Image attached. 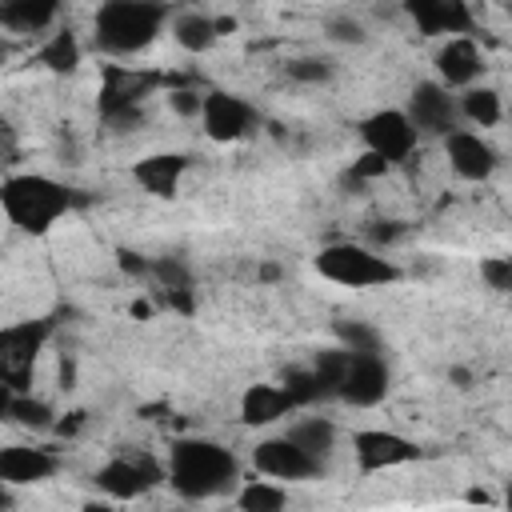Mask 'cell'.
Segmentation results:
<instances>
[{
	"label": "cell",
	"instance_id": "6da1fadb",
	"mask_svg": "<svg viewBox=\"0 0 512 512\" xmlns=\"http://www.w3.org/2000/svg\"><path fill=\"white\" fill-rule=\"evenodd\" d=\"M240 480V460L232 448L208 436H184L168 448L164 484L180 500H212Z\"/></svg>",
	"mask_w": 512,
	"mask_h": 512
},
{
	"label": "cell",
	"instance_id": "7a4b0ae2",
	"mask_svg": "<svg viewBox=\"0 0 512 512\" xmlns=\"http://www.w3.org/2000/svg\"><path fill=\"white\" fill-rule=\"evenodd\" d=\"M80 204L76 188L48 172H12L0 180V212L24 236L52 232Z\"/></svg>",
	"mask_w": 512,
	"mask_h": 512
},
{
	"label": "cell",
	"instance_id": "3957f363",
	"mask_svg": "<svg viewBox=\"0 0 512 512\" xmlns=\"http://www.w3.org/2000/svg\"><path fill=\"white\" fill-rule=\"evenodd\" d=\"M168 0H100L92 12V44L104 56H140L168 32Z\"/></svg>",
	"mask_w": 512,
	"mask_h": 512
},
{
	"label": "cell",
	"instance_id": "277c9868",
	"mask_svg": "<svg viewBox=\"0 0 512 512\" xmlns=\"http://www.w3.org/2000/svg\"><path fill=\"white\" fill-rule=\"evenodd\" d=\"M312 268L324 280L340 284V288H384V284H396L400 280V268L384 252H376L368 244H352V240L324 244L312 256Z\"/></svg>",
	"mask_w": 512,
	"mask_h": 512
},
{
	"label": "cell",
	"instance_id": "5b68a950",
	"mask_svg": "<svg viewBox=\"0 0 512 512\" xmlns=\"http://www.w3.org/2000/svg\"><path fill=\"white\" fill-rule=\"evenodd\" d=\"M48 336H52L48 316L0 324V384H8L12 392H28Z\"/></svg>",
	"mask_w": 512,
	"mask_h": 512
},
{
	"label": "cell",
	"instance_id": "8992f818",
	"mask_svg": "<svg viewBox=\"0 0 512 512\" xmlns=\"http://www.w3.org/2000/svg\"><path fill=\"white\" fill-rule=\"evenodd\" d=\"M164 84L160 72H136L128 64H104L100 68V92H96V112L104 124H128L136 120L140 104Z\"/></svg>",
	"mask_w": 512,
	"mask_h": 512
},
{
	"label": "cell",
	"instance_id": "52a82bcc",
	"mask_svg": "<svg viewBox=\"0 0 512 512\" xmlns=\"http://www.w3.org/2000/svg\"><path fill=\"white\" fill-rule=\"evenodd\" d=\"M196 120H200V128H204V136H208L212 144H236V140H244V136L256 132L260 112H256L240 92L212 88V92H204Z\"/></svg>",
	"mask_w": 512,
	"mask_h": 512
},
{
	"label": "cell",
	"instance_id": "ba28073f",
	"mask_svg": "<svg viewBox=\"0 0 512 512\" xmlns=\"http://www.w3.org/2000/svg\"><path fill=\"white\" fill-rule=\"evenodd\" d=\"M360 144H364L368 152L384 156L392 168H400V164L412 160L420 136H416L412 120L404 116V108H376V112H368V116L360 120Z\"/></svg>",
	"mask_w": 512,
	"mask_h": 512
},
{
	"label": "cell",
	"instance_id": "9c48e42d",
	"mask_svg": "<svg viewBox=\"0 0 512 512\" xmlns=\"http://www.w3.org/2000/svg\"><path fill=\"white\" fill-rule=\"evenodd\" d=\"M92 480L112 500H140L144 492H152L164 480V468L144 452H120V456L104 460Z\"/></svg>",
	"mask_w": 512,
	"mask_h": 512
},
{
	"label": "cell",
	"instance_id": "30bf717a",
	"mask_svg": "<svg viewBox=\"0 0 512 512\" xmlns=\"http://www.w3.org/2000/svg\"><path fill=\"white\" fill-rule=\"evenodd\" d=\"M388 392H392V368H388L384 352H348L336 396L352 408H376Z\"/></svg>",
	"mask_w": 512,
	"mask_h": 512
},
{
	"label": "cell",
	"instance_id": "8fae6325",
	"mask_svg": "<svg viewBox=\"0 0 512 512\" xmlns=\"http://www.w3.org/2000/svg\"><path fill=\"white\" fill-rule=\"evenodd\" d=\"M352 460L364 476H372V472H392V468L420 460V448L412 436L396 428H360L352 432Z\"/></svg>",
	"mask_w": 512,
	"mask_h": 512
},
{
	"label": "cell",
	"instance_id": "7c38bea8",
	"mask_svg": "<svg viewBox=\"0 0 512 512\" xmlns=\"http://www.w3.org/2000/svg\"><path fill=\"white\" fill-rule=\"evenodd\" d=\"M252 468H256V476L292 484V480H316V476L324 472V460L308 456L296 440H288V436L280 432V436L256 440V448H252Z\"/></svg>",
	"mask_w": 512,
	"mask_h": 512
},
{
	"label": "cell",
	"instance_id": "4fadbf2b",
	"mask_svg": "<svg viewBox=\"0 0 512 512\" xmlns=\"http://www.w3.org/2000/svg\"><path fill=\"white\" fill-rule=\"evenodd\" d=\"M404 116L412 120L416 136H436V140L460 124L456 96H452V88H444L440 80H416L412 92H408Z\"/></svg>",
	"mask_w": 512,
	"mask_h": 512
},
{
	"label": "cell",
	"instance_id": "5bb4252c",
	"mask_svg": "<svg viewBox=\"0 0 512 512\" xmlns=\"http://www.w3.org/2000/svg\"><path fill=\"white\" fill-rule=\"evenodd\" d=\"M400 8L412 20V28L428 40L472 36L476 32V16H472L468 0H400Z\"/></svg>",
	"mask_w": 512,
	"mask_h": 512
},
{
	"label": "cell",
	"instance_id": "9a60e30c",
	"mask_svg": "<svg viewBox=\"0 0 512 512\" xmlns=\"http://www.w3.org/2000/svg\"><path fill=\"white\" fill-rule=\"evenodd\" d=\"M440 144H444L448 168H452L460 180H468V184H484V180L500 168V156H496V148L488 144L484 132H472V128H460V124H456L452 132L440 136Z\"/></svg>",
	"mask_w": 512,
	"mask_h": 512
},
{
	"label": "cell",
	"instance_id": "2e32d148",
	"mask_svg": "<svg viewBox=\"0 0 512 512\" xmlns=\"http://www.w3.org/2000/svg\"><path fill=\"white\" fill-rule=\"evenodd\" d=\"M432 68H436V80L444 88L460 92L484 76V52L472 36H444L440 48L432 52Z\"/></svg>",
	"mask_w": 512,
	"mask_h": 512
},
{
	"label": "cell",
	"instance_id": "e0dca14e",
	"mask_svg": "<svg viewBox=\"0 0 512 512\" xmlns=\"http://www.w3.org/2000/svg\"><path fill=\"white\" fill-rule=\"evenodd\" d=\"M60 472V456L40 444H4L0 448V484L8 488H32Z\"/></svg>",
	"mask_w": 512,
	"mask_h": 512
},
{
	"label": "cell",
	"instance_id": "ac0fdd59",
	"mask_svg": "<svg viewBox=\"0 0 512 512\" xmlns=\"http://www.w3.org/2000/svg\"><path fill=\"white\" fill-rule=\"evenodd\" d=\"M188 168H192V156H184V152H148L128 168V176L140 192L160 196V200H176Z\"/></svg>",
	"mask_w": 512,
	"mask_h": 512
},
{
	"label": "cell",
	"instance_id": "d6986e66",
	"mask_svg": "<svg viewBox=\"0 0 512 512\" xmlns=\"http://www.w3.org/2000/svg\"><path fill=\"white\" fill-rule=\"evenodd\" d=\"M288 412H296V404L280 388V380L276 384H248L240 392V424L244 428H268V424L284 420Z\"/></svg>",
	"mask_w": 512,
	"mask_h": 512
},
{
	"label": "cell",
	"instance_id": "ffe728a7",
	"mask_svg": "<svg viewBox=\"0 0 512 512\" xmlns=\"http://www.w3.org/2000/svg\"><path fill=\"white\" fill-rule=\"evenodd\" d=\"M64 12V0H0V28L16 36L48 32Z\"/></svg>",
	"mask_w": 512,
	"mask_h": 512
},
{
	"label": "cell",
	"instance_id": "44dd1931",
	"mask_svg": "<svg viewBox=\"0 0 512 512\" xmlns=\"http://www.w3.org/2000/svg\"><path fill=\"white\" fill-rule=\"evenodd\" d=\"M456 112H460L464 124L484 132V128H496L504 120V96L492 84H468L456 96Z\"/></svg>",
	"mask_w": 512,
	"mask_h": 512
},
{
	"label": "cell",
	"instance_id": "7402d4cb",
	"mask_svg": "<svg viewBox=\"0 0 512 512\" xmlns=\"http://www.w3.org/2000/svg\"><path fill=\"white\" fill-rule=\"evenodd\" d=\"M80 60H84V44H80V36H76L72 28H56V32L36 48V64H40L44 72H52V76H72V72L80 68Z\"/></svg>",
	"mask_w": 512,
	"mask_h": 512
},
{
	"label": "cell",
	"instance_id": "603a6c76",
	"mask_svg": "<svg viewBox=\"0 0 512 512\" xmlns=\"http://www.w3.org/2000/svg\"><path fill=\"white\" fill-rule=\"evenodd\" d=\"M168 32H172V40H176L184 52H192V56L208 52V48L220 40L212 16H204V12H172V16H168Z\"/></svg>",
	"mask_w": 512,
	"mask_h": 512
},
{
	"label": "cell",
	"instance_id": "cb8c5ba5",
	"mask_svg": "<svg viewBox=\"0 0 512 512\" xmlns=\"http://www.w3.org/2000/svg\"><path fill=\"white\" fill-rule=\"evenodd\" d=\"M284 436L296 440V444H300L308 456H316V460H328L332 448H336V424H332L328 416H300V420H292V424L284 428Z\"/></svg>",
	"mask_w": 512,
	"mask_h": 512
},
{
	"label": "cell",
	"instance_id": "d4e9b609",
	"mask_svg": "<svg viewBox=\"0 0 512 512\" xmlns=\"http://www.w3.org/2000/svg\"><path fill=\"white\" fill-rule=\"evenodd\" d=\"M8 420L20 424V428H28V432H48V428H56V408L48 400L32 396V388H28V392H12Z\"/></svg>",
	"mask_w": 512,
	"mask_h": 512
},
{
	"label": "cell",
	"instance_id": "484cf974",
	"mask_svg": "<svg viewBox=\"0 0 512 512\" xmlns=\"http://www.w3.org/2000/svg\"><path fill=\"white\" fill-rule=\"evenodd\" d=\"M236 504L244 512H280L288 504V488L280 480H244V488L236 492Z\"/></svg>",
	"mask_w": 512,
	"mask_h": 512
},
{
	"label": "cell",
	"instance_id": "4316f807",
	"mask_svg": "<svg viewBox=\"0 0 512 512\" xmlns=\"http://www.w3.org/2000/svg\"><path fill=\"white\" fill-rule=\"evenodd\" d=\"M332 332H336V340H340V348H348V352H384V336H380V328L376 324H368V320H336L332 324Z\"/></svg>",
	"mask_w": 512,
	"mask_h": 512
},
{
	"label": "cell",
	"instance_id": "83f0119b",
	"mask_svg": "<svg viewBox=\"0 0 512 512\" xmlns=\"http://www.w3.org/2000/svg\"><path fill=\"white\" fill-rule=\"evenodd\" d=\"M280 388L292 396V404H296V408H308V404L324 400V388H320V380H316V372H312V368H284Z\"/></svg>",
	"mask_w": 512,
	"mask_h": 512
},
{
	"label": "cell",
	"instance_id": "f1b7e54d",
	"mask_svg": "<svg viewBox=\"0 0 512 512\" xmlns=\"http://www.w3.org/2000/svg\"><path fill=\"white\" fill-rule=\"evenodd\" d=\"M148 276L160 284V292L192 288V268H188V260H180V256H156V260H148Z\"/></svg>",
	"mask_w": 512,
	"mask_h": 512
},
{
	"label": "cell",
	"instance_id": "f546056e",
	"mask_svg": "<svg viewBox=\"0 0 512 512\" xmlns=\"http://www.w3.org/2000/svg\"><path fill=\"white\" fill-rule=\"evenodd\" d=\"M344 364H348V348H324V352H316V360L308 364L312 372H316V380H320V388H324V396H336V384H340V376H344Z\"/></svg>",
	"mask_w": 512,
	"mask_h": 512
},
{
	"label": "cell",
	"instance_id": "4dcf8cb0",
	"mask_svg": "<svg viewBox=\"0 0 512 512\" xmlns=\"http://www.w3.org/2000/svg\"><path fill=\"white\" fill-rule=\"evenodd\" d=\"M288 76L296 84H328L336 76V60L332 56H296V60H288Z\"/></svg>",
	"mask_w": 512,
	"mask_h": 512
},
{
	"label": "cell",
	"instance_id": "1f68e13d",
	"mask_svg": "<svg viewBox=\"0 0 512 512\" xmlns=\"http://www.w3.org/2000/svg\"><path fill=\"white\" fill-rule=\"evenodd\" d=\"M480 280L492 288V292H508L512 288V256H484L480 260Z\"/></svg>",
	"mask_w": 512,
	"mask_h": 512
},
{
	"label": "cell",
	"instance_id": "d6a6232c",
	"mask_svg": "<svg viewBox=\"0 0 512 512\" xmlns=\"http://www.w3.org/2000/svg\"><path fill=\"white\" fill-rule=\"evenodd\" d=\"M324 36H328L332 44H364V40H368V28H364L356 16H332V20L324 24Z\"/></svg>",
	"mask_w": 512,
	"mask_h": 512
},
{
	"label": "cell",
	"instance_id": "836d02e7",
	"mask_svg": "<svg viewBox=\"0 0 512 512\" xmlns=\"http://www.w3.org/2000/svg\"><path fill=\"white\" fill-rule=\"evenodd\" d=\"M392 172V164L384 160V156H376V152H360L356 160H352V168H348V180H356V184H368V180H380V176H388Z\"/></svg>",
	"mask_w": 512,
	"mask_h": 512
},
{
	"label": "cell",
	"instance_id": "e575fe53",
	"mask_svg": "<svg viewBox=\"0 0 512 512\" xmlns=\"http://www.w3.org/2000/svg\"><path fill=\"white\" fill-rule=\"evenodd\" d=\"M200 100H204V92H196V88H172L168 92V104H172V112L176 116H200Z\"/></svg>",
	"mask_w": 512,
	"mask_h": 512
},
{
	"label": "cell",
	"instance_id": "d590c367",
	"mask_svg": "<svg viewBox=\"0 0 512 512\" xmlns=\"http://www.w3.org/2000/svg\"><path fill=\"white\" fill-rule=\"evenodd\" d=\"M116 264H120L124 272H132V276H148V260H144L140 252H132V248H120V252H116Z\"/></svg>",
	"mask_w": 512,
	"mask_h": 512
},
{
	"label": "cell",
	"instance_id": "8d00e7d4",
	"mask_svg": "<svg viewBox=\"0 0 512 512\" xmlns=\"http://www.w3.org/2000/svg\"><path fill=\"white\" fill-rule=\"evenodd\" d=\"M448 384H452V388H460V392H468V388H472V368L452 364V368H448Z\"/></svg>",
	"mask_w": 512,
	"mask_h": 512
},
{
	"label": "cell",
	"instance_id": "74e56055",
	"mask_svg": "<svg viewBox=\"0 0 512 512\" xmlns=\"http://www.w3.org/2000/svg\"><path fill=\"white\" fill-rule=\"evenodd\" d=\"M380 224H384V228H372V240H376V244H392V240L404 232L396 220H380Z\"/></svg>",
	"mask_w": 512,
	"mask_h": 512
},
{
	"label": "cell",
	"instance_id": "f35d334b",
	"mask_svg": "<svg viewBox=\"0 0 512 512\" xmlns=\"http://www.w3.org/2000/svg\"><path fill=\"white\" fill-rule=\"evenodd\" d=\"M72 376H76V364H72V356H64L60 360V388H72Z\"/></svg>",
	"mask_w": 512,
	"mask_h": 512
},
{
	"label": "cell",
	"instance_id": "ab89813d",
	"mask_svg": "<svg viewBox=\"0 0 512 512\" xmlns=\"http://www.w3.org/2000/svg\"><path fill=\"white\" fill-rule=\"evenodd\" d=\"M212 24H216V36H232L236 32V16H216Z\"/></svg>",
	"mask_w": 512,
	"mask_h": 512
},
{
	"label": "cell",
	"instance_id": "60d3db41",
	"mask_svg": "<svg viewBox=\"0 0 512 512\" xmlns=\"http://www.w3.org/2000/svg\"><path fill=\"white\" fill-rule=\"evenodd\" d=\"M8 408H12V388H8V384H0V424L8 420Z\"/></svg>",
	"mask_w": 512,
	"mask_h": 512
},
{
	"label": "cell",
	"instance_id": "b9f144b4",
	"mask_svg": "<svg viewBox=\"0 0 512 512\" xmlns=\"http://www.w3.org/2000/svg\"><path fill=\"white\" fill-rule=\"evenodd\" d=\"M464 500H468V504H492V496H488L484 488H472V492H468Z\"/></svg>",
	"mask_w": 512,
	"mask_h": 512
},
{
	"label": "cell",
	"instance_id": "7bdbcfd3",
	"mask_svg": "<svg viewBox=\"0 0 512 512\" xmlns=\"http://www.w3.org/2000/svg\"><path fill=\"white\" fill-rule=\"evenodd\" d=\"M260 276H264V280H276V276H280V268H276V264H264V268H260Z\"/></svg>",
	"mask_w": 512,
	"mask_h": 512
}]
</instances>
